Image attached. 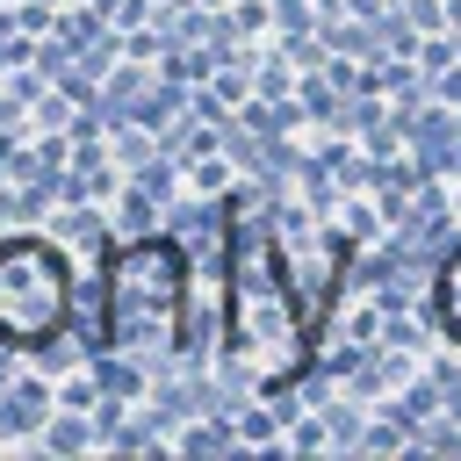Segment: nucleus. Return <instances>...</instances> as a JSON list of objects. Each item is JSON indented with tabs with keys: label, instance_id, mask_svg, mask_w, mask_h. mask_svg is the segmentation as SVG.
Returning <instances> with one entry per match:
<instances>
[{
	"label": "nucleus",
	"instance_id": "nucleus-1",
	"mask_svg": "<svg viewBox=\"0 0 461 461\" xmlns=\"http://www.w3.org/2000/svg\"><path fill=\"white\" fill-rule=\"evenodd\" d=\"M223 346L252 389H288L310 367V324L288 295L281 245L259 216H245L223 252Z\"/></svg>",
	"mask_w": 461,
	"mask_h": 461
},
{
	"label": "nucleus",
	"instance_id": "nucleus-2",
	"mask_svg": "<svg viewBox=\"0 0 461 461\" xmlns=\"http://www.w3.org/2000/svg\"><path fill=\"white\" fill-rule=\"evenodd\" d=\"M187 324V259L166 238L122 245L108 259V346L122 353H180Z\"/></svg>",
	"mask_w": 461,
	"mask_h": 461
},
{
	"label": "nucleus",
	"instance_id": "nucleus-3",
	"mask_svg": "<svg viewBox=\"0 0 461 461\" xmlns=\"http://www.w3.org/2000/svg\"><path fill=\"white\" fill-rule=\"evenodd\" d=\"M72 317V267L50 238H0V339L50 346Z\"/></svg>",
	"mask_w": 461,
	"mask_h": 461
},
{
	"label": "nucleus",
	"instance_id": "nucleus-4",
	"mask_svg": "<svg viewBox=\"0 0 461 461\" xmlns=\"http://www.w3.org/2000/svg\"><path fill=\"white\" fill-rule=\"evenodd\" d=\"M439 324H447V331L461 339V252H454V259L439 267Z\"/></svg>",
	"mask_w": 461,
	"mask_h": 461
}]
</instances>
